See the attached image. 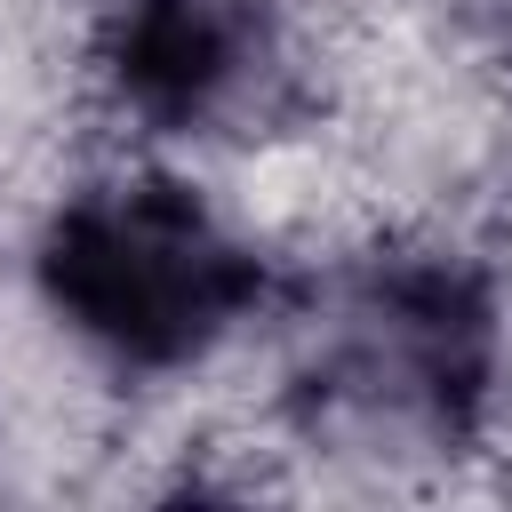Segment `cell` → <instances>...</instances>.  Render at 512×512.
Listing matches in <instances>:
<instances>
[{"mask_svg":"<svg viewBox=\"0 0 512 512\" xmlns=\"http://www.w3.org/2000/svg\"><path fill=\"white\" fill-rule=\"evenodd\" d=\"M256 56V8L248 0H112L104 16V80L128 112L160 128L208 120Z\"/></svg>","mask_w":512,"mask_h":512,"instance_id":"2","label":"cell"},{"mask_svg":"<svg viewBox=\"0 0 512 512\" xmlns=\"http://www.w3.org/2000/svg\"><path fill=\"white\" fill-rule=\"evenodd\" d=\"M40 288L112 360L176 368L264 296V264L200 192L168 176H120L48 216Z\"/></svg>","mask_w":512,"mask_h":512,"instance_id":"1","label":"cell"}]
</instances>
